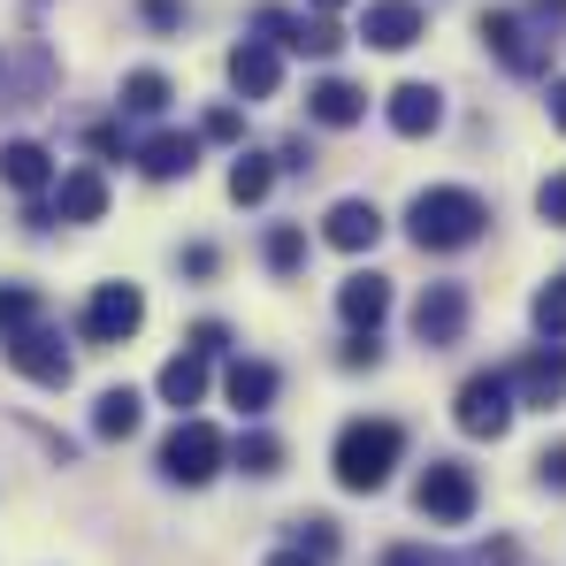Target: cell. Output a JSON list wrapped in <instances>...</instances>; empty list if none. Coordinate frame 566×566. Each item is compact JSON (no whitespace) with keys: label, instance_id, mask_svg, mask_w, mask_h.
Instances as JSON below:
<instances>
[{"label":"cell","instance_id":"1","mask_svg":"<svg viewBox=\"0 0 566 566\" xmlns=\"http://www.w3.org/2000/svg\"><path fill=\"white\" fill-rule=\"evenodd\" d=\"M482 230H490V199L468 185H429V191H413V207H406V238L421 253H460Z\"/></svg>","mask_w":566,"mask_h":566},{"label":"cell","instance_id":"2","mask_svg":"<svg viewBox=\"0 0 566 566\" xmlns=\"http://www.w3.org/2000/svg\"><path fill=\"white\" fill-rule=\"evenodd\" d=\"M398 460H406V429H398V421H345V429H337V452H329L337 482L360 490V497L382 490Z\"/></svg>","mask_w":566,"mask_h":566},{"label":"cell","instance_id":"3","mask_svg":"<svg viewBox=\"0 0 566 566\" xmlns=\"http://www.w3.org/2000/svg\"><path fill=\"white\" fill-rule=\"evenodd\" d=\"M230 468V444H222V429L214 421H177L169 437H161V474L169 482H185V490H199V482H214V474Z\"/></svg>","mask_w":566,"mask_h":566},{"label":"cell","instance_id":"4","mask_svg":"<svg viewBox=\"0 0 566 566\" xmlns=\"http://www.w3.org/2000/svg\"><path fill=\"white\" fill-rule=\"evenodd\" d=\"M413 505H421V521H437V528H468L474 505H482V482H474V468H460V460H429V474L413 482Z\"/></svg>","mask_w":566,"mask_h":566},{"label":"cell","instance_id":"5","mask_svg":"<svg viewBox=\"0 0 566 566\" xmlns=\"http://www.w3.org/2000/svg\"><path fill=\"white\" fill-rule=\"evenodd\" d=\"M513 406H521V390L513 376H468L460 382V398H452V421H460V437H482V444H497L505 429H513Z\"/></svg>","mask_w":566,"mask_h":566},{"label":"cell","instance_id":"6","mask_svg":"<svg viewBox=\"0 0 566 566\" xmlns=\"http://www.w3.org/2000/svg\"><path fill=\"white\" fill-rule=\"evenodd\" d=\"M8 368H15V376H31L39 390H62V382L77 376V353L62 345V329L31 322L23 337H8Z\"/></svg>","mask_w":566,"mask_h":566},{"label":"cell","instance_id":"7","mask_svg":"<svg viewBox=\"0 0 566 566\" xmlns=\"http://www.w3.org/2000/svg\"><path fill=\"white\" fill-rule=\"evenodd\" d=\"M138 322H146V291H138V283H99L93 298H85V337H93V345L138 337Z\"/></svg>","mask_w":566,"mask_h":566},{"label":"cell","instance_id":"8","mask_svg":"<svg viewBox=\"0 0 566 566\" xmlns=\"http://www.w3.org/2000/svg\"><path fill=\"white\" fill-rule=\"evenodd\" d=\"M413 337H421L429 353L460 345V337H468V291H460V283H429V291L413 298Z\"/></svg>","mask_w":566,"mask_h":566},{"label":"cell","instance_id":"9","mask_svg":"<svg viewBox=\"0 0 566 566\" xmlns=\"http://www.w3.org/2000/svg\"><path fill=\"white\" fill-rule=\"evenodd\" d=\"M421 31H429L421 0H368V8H360V39H368L376 54H406V46H421Z\"/></svg>","mask_w":566,"mask_h":566},{"label":"cell","instance_id":"10","mask_svg":"<svg viewBox=\"0 0 566 566\" xmlns=\"http://www.w3.org/2000/svg\"><path fill=\"white\" fill-rule=\"evenodd\" d=\"M482 46H490L513 77H536V70H544V39H536L513 8H490V15H482Z\"/></svg>","mask_w":566,"mask_h":566},{"label":"cell","instance_id":"11","mask_svg":"<svg viewBox=\"0 0 566 566\" xmlns=\"http://www.w3.org/2000/svg\"><path fill=\"white\" fill-rule=\"evenodd\" d=\"M230 85H238V99H276L283 54L269 39H238V46H230Z\"/></svg>","mask_w":566,"mask_h":566},{"label":"cell","instance_id":"12","mask_svg":"<svg viewBox=\"0 0 566 566\" xmlns=\"http://www.w3.org/2000/svg\"><path fill=\"white\" fill-rule=\"evenodd\" d=\"M261 31H276L291 54H314V62H329V54L345 46V31H337L322 8H314V15H276V8H269V15H261Z\"/></svg>","mask_w":566,"mask_h":566},{"label":"cell","instance_id":"13","mask_svg":"<svg viewBox=\"0 0 566 566\" xmlns=\"http://www.w3.org/2000/svg\"><path fill=\"white\" fill-rule=\"evenodd\" d=\"M513 390H521V406H559L566 398V345H536L513 368Z\"/></svg>","mask_w":566,"mask_h":566},{"label":"cell","instance_id":"14","mask_svg":"<svg viewBox=\"0 0 566 566\" xmlns=\"http://www.w3.org/2000/svg\"><path fill=\"white\" fill-rule=\"evenodd\" d=\"M322 238L337 245V253H368L382 238V214H376V199H337L329 214H322Z\"/></svg>","mask_w":566,"mask_h":566},{"label":"cell","instance_id":"15","mask_svg":"<svg viewBox=\"0 0 566 566\" xmlns=\"http://www.w3.org/2000/svg\"><path fill=\"white\" fill-rule=\"evenodd\" d=\"M0 185L23 191V199H39V191L54 185V154H46L39 138H8V146H0Z\"/></svg>","mask_w":566,"mask_h":566},{"label":"cell","instance_id":"16","mask_svg":"<svg viewBox=\"0 0 566 566\" xmlns=\"http://www.w3.org/2000/svg\"><path fill=\"white\" fill-rule=\"evenodd\" d=\"M337 314H345L353 329H382V314H390V276H376V269L345 276L337 283Z\"/></svg>","mask_w":566,"mask_h":566},{"label":"cell","instance_id":"17","mask_svg":"<svg viewBox=\"0 0 566 566\" xmlns=\"http://www.w3.org/2000/svg\"><path fill=\"white\" fill-rule=\"evenodd\" d=\"M138 169H146L154 185H177V177L199 169V138H191V130H161V138H146V146H138Z\"/></svg>","mask_w":566,"mask_h":566},{"label":"cell","instance_id":"18","mask_svg":"<svg viewBox=\"0 0 566 566\" xmlns=\"http://www.w3.org/2000/svg\"><path fill=\"white\" fill-rule=\"evenodd\" d=\"M382 115H390V130H398V138H429V130L444 123V93H437V85H398Z\"/></svg>","mask_w":566,"mask_h":566},{"label":"cell","instance_id":"19","mask_svg":"<svg viewBox=\"0 0 566 566\" xmlns=\"http://www.w3.org/2000/svg\"><path fill=\"white\" fill-rule=\"evenodd\" d=\"M306 115H314L322 130H353V123L368 115V93H360V85H345V77H322V85L306 93Z\"/></svg>","mask_w":566,"mask_h":566},{"label":"cell","instance_id":"20","mask_svg":"<svg viewBox=\"0 0 566 566\" xmlns=\"http://www.w3.org/2000/svg\"><path fill=\"white\" fill-rule=\"evenodd\" d=\"M138 421H146V398L130 390V382H115V390H99L93 398V437H138Z\"/></svg>","mask_w":566,"mask_h":566},{"label":"cell","instance_id":"21","mask_svg":"<svg viewBox=\"0 0 566 566\" xmlns=\"http://www.w3.org/2000/svg\"><path fill=\"white\" fill-rule=\"evenodd\" d=\"M222 390H230L238 413H269V406H276V368H269V360H230Z\"/></svg>","mask_w":566,"mask_h":566},{"label":"cell","instance_id":"22","mask_svg":"<svg viewBox=\"0 0 566 566\" xmlns=\"http://www.w3.org/2000/svg\"><path fill=\"white\" fill-rule=\"evenodd\" d=\"M154 390H161V406H177V413H185V406H199V398H207V360L185 345V353L154 376Z\"/></svg>","mask_w":566,"mask_h":566},{"label":"cell","instance_id":"23","mask_svg":"<svg viewBox=\"0 0 566 566\" xmlns=\"http://www.w3.org/2000/svg\"><path fill=\"white\" fill-rule=\"evenodd\" d=\"M54 199H62V222H99L107 214V177L99 169H70Z\"/></svg>","mask_w":566,"mask_h":566},{"label":"cell","instance_id":"24","mask_svg":"<svg viewBox=\"0 0 566 566\" xmlns=\"http://www.w3.org/2000/svg\"><path fill=\"white\" fill-rule=\"evenodd\" d=\"M269 191H276V161H269V154H238V161H230V199H238V207H261Z\"/></svg>","mask_w":566,"mask_h":566},{"label":"cell","instance_id":"25","mask_svg":"<svg viewBox=\"0 0 566 566\" xmlns=\"http://www.w3.org/2000/svg\"><path fill=\"white\" fill-rule=\"evenodd\" d=\"M230 468H245V474H253V482H269V474L283 468V444H276V437H269V429H245V437L230 444Z\"/></svg>","mask_w":566,"mask_h":566},{"label":"cell","instance_id":"26","mask_svg":"<svg viewBox=\"0 0 566 566\" xmlns=\"http://www.w3.org/2000/svg\"><path fill=\"white\" fill-rule=\"evenodd\" d=\"M115 107H123V115H161V107H169V77H161V70H130Z\"/></svg>","mask_w":566,"mask_h":566},{"label":"cell","instance_id":"27","mask_svg":"<svg viewBox=\"0 0 566 566\" xmlns=\"http://www.w3.org/2000/svg\"><path fill=\"white\" fill-rule=\"evenodd\" d=\"M31 322H39V291H31V283H0V345L23 337Z\"/></svg>","mask_w":566,"mask_h":566},{"label":"cell","instance_id":"28","mask_svg":"<svg viewBox=\"0 0 566 566\" xmlns=\"http://www.w3.org/2000/svg\"><path fill=\"white\" fill-rule=\"evenodd\" d=\"M261 261H269L276 276H298V261H306V230H298V222H276L269 245H261Z\"/></svg>","mask_w":566,"mask_h":566},{"label":"cell","instance_id":"29","mask_svg":"<svg viewBox=\"0 0 566 566\" xmlns=\"http://www.w3.org/2000/svg\"><path fill=\"white\" fill-rule=\"evenodd\" d=\"M528 322H536V329H544L552 345L566 337V276H552L544 291H536V298H528Z\"/></svg>","mask_w":566,"mask_h":566},{"label":"cell","instance_id":"30","mask_svg":"<svg viewBox=\"0 0 566 566\" xmlns=\"http://www.w3.org/2000/svg\"><path fill=\"white\" fill-rule=\"evenodd\" d=\"M536 214H544L552 230H566V169H552V177L536 185Z\"/></svg>","mask_w":566,"mask_h":566},{"label":"cell","instance_id":"31","mask_svg":"<svg viewBox=\"0 0 566 566\" xmlns=\"http://www.w3.org/2000/svg\"><path fill=\"white\" fill-rule=\"evenodd\" d=\"M298 552H314V559H337V521H298Z\"/></svg>","mask_w":566,"mask_h":566},{"label":"cell","instance_id":"32","mask_svg":"<svg viewBox=\"0 0 566 566\" xmlns=\"http://www.w3.org/2000/svg\"><path fill=\"white\" fill-rule=\"evenodd\" d=\"M191 353H199V360H222V353H230V329H222V322H199V329H191Z\"/></svg>","mask_w":566,"mask_h":566},{"label":"cell","instance_id":"33","mask_svg":"<svg viewBox=\"0 0 566 566\" xmlns=\"http://www.w3.org/2000/svg\"><path fill=\"white\" fill-rule=\"evenodd\" d=\"M536 482H544V490H566V444H544V452H536Z\"/></svg>","mask_w":566,"mask_h":566},{"label":"cell","instance_id":"34","mask_svg":"<svg viewBox=\"0 0 566 566\" xmlns=\"http://www.w3.org/2000/svg\"><path fill=\"white\" fill-rule=\"evenodd\" d=\"M154 31H185V0H138Z\"/></svg>","mask_w":566,"mask_h":566},{"label":"cell","instance_id":"35","mask_svg":"<svg viewBox=\"0 0 566 566\" xmlns=\"http://www.w3.org/2000/svg\"><path fill=\"white\" fill-rule=\"evenodd\" d=\"M376 360H382L376 329H353V345H345V368H376Z\"/></svg>","mask_w":566,"mask_h":566},{"label":"cell","instance_id":"36","mask_svg":"<svg viewBox=\"0 0 566 566\" xmlns=\"http://www.w3.org/2000/svg\"><path fill=\"white\" fill-rule=\"evenodd\" d=\"M238 130H245L238 107H214V115H207V138H238Z\"/></svg>","mask_w":566,"mask_h":566},{"label":"cell","instance_id":"37","mask_svg":"<svg viewBox=\"0 0 566 566\" xmlns=\"http://www.w3.org/2000/svg\"><path fill=\"white\" fill-rule=\"evenodd\" d=\"M382 566H437V559H429L421 544H390V552H382Z\"/></svg>","mask_w":566,"mask_h":566},{"label":"cell","instance_id":"38","mask_svg":"<svg viewBox=\"0 0 566 566\" xmlns=\"http://www.w3.org/2000/svg\"><path fill=\"white\" fill-rule=\"evenodd\" d=\"M185 276H214V245H185Z\"/></svg>","mask_w":566,"mask_h":566},{"label":"cell","instance_id":"39","mask_svg":"<svg viewBox=\"0 0 566 566\" xmlns=\"http://www.w3.org/2000/svg\"><path fill=\"white\" fill-rule=\"evenodd\" d=\"M269 566H322V559H314V552H298V544H283V552H276Z\"/></svg>","mask_w":566,"mask_h":566},{"label":"cell","instance_id":"40","mask_svg":"<svg viewBox=\"0 0 566 566\" xmlns=\"http://www.w3.org/2000/svg\"><path fill=\"white\" fill-rule=\"evenodd\" d=\"M552 130H566V77H552Z\"/></svg>","mask_w":566,"mask_h":566},{"label":"cell","instance_id":"41","mask_svg":"<svg viewBox=\"0 0 566 566\" xmlns=\"http://www.w3.org/2000/svg\"><path fill=\"white\" fill-rule=\"evenodd\" d=\"M306 8H322V15H329V8H345V0H306Z\"/></svg>","mask_w":566,"mask_h":566}]
</instances>
